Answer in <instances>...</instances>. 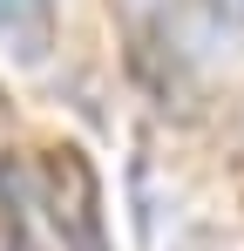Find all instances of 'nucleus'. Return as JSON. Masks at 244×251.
Segmentation results:
<instances>
[{
	"label": "nucleus",
	"instance_id": "f257e3e1",
	"mask_svg": "<svg viewBox=\"0 0 244 251\" xmlns=\"http://www.w3.org/2000/svg\"><path fill=\"white\" fill-rule=\"evenodd\" d=\"M0 48L34 61L48 48V0H0Z\"/></svg>",
	"mask_w": 244,
	"mask_h": 251
},
{
	"label": "nucleus",
	"instance_id": "f03ea898",
	"mask_svg": "<svg viewBox=\"0 0 244 251\" xmlns=\"http://www.w3.org/2000/svg\"><path fill=\"white\" fill-rule=\"evenodd\" d=\"M210 7H217V14H224V21H231V27L244 34V0H210Z\"/></svg>",
	"mask_w": 244,
	"mask_h": 251
}]
</instances>
